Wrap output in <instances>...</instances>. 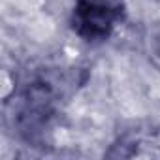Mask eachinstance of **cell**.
Returning <instances> with one entry per match:
<instances>
[{"label":"cell","instance_id":"1","mask_svg":"<svg viewBox=\"0 0 160 160\" xmlns=\"http://www.w3.org/2000/svg\"><path fill=\"white\" fill-rule=\"evenodd\" d=\"M124 13V0H75L70 27L89 43L106 42Z\"/></svg>","mask_w":160,"mask_h":160}]
</instances>
